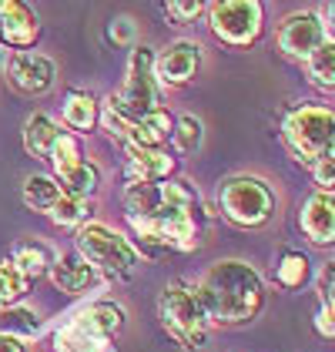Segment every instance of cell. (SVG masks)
Wrapping results in <instances>:
<instances>
[{
	"instance_id": "obj_37",
	"label": "cell",
	"mask_w": 335,
	"mask_h": 352,
	"mask_svg": "<svg viewBox=\"0 0 335 352\" xmlns=\"http://www.w3.org/2000/svg\"><path fill=\"white\" fill-rule=\"evenodd\" d=\"M332 269H335V262H332Z\"/></svg>"
},
{
	"instance_id": "obj_19",
	"label": "cell",
	"mask_w": 335,
	"mask_h": 352,
	"mask_svg": "<svg viewBox=\"0 0 335 352\" xmlns=\"http://www.w3.org/2000/svg\"><path fill=\"white\" fill-rule=\"evenodd\" d=\"M64 121L78 131H91L97 124V101L87 91H71L64 101Z\"/></svg>"
},
{
	"instance_id": "obj_17",
	"label": "cell",
	"mask_w": 335,
	"mask_h": 352,
	"mask_svg": "<svg viewBox=\"0 0 335 352\" xmlns=\"http://www.w3.org/2000/svg\"><path fill=\"white\" fill-rule=\"evenodd\" d=\"M78 322L87 329V332H94L97 339H111L121 332V325H124V312H121V305H114V302H97V305H91V309H84L81 316H78Z\"/></svg>"
},
{
	"instance_id": "obj_4",
	"label": "cell",
	"mask_w": 335,
	"mask_h": 352,
	"mask_svg": "<svg viewBox=\"0 0 335 352\" xmlns=\"http://www.w3.org/2000/svg\"><path fill=\"white\" fill-rule=\"evenodd\" d=\"M158 316H161V325L188 349H198L205 342V336H208L205 302H201L195 285H188V282L165 285V292L158 298Z\"/></svg>"
},
{
	"instance_id": "obj_14",
	"label": "cell",
	"mask_w": 335,
	"mask_h": 352,
	"mask_svg": "<svg viewBox=\"0 0 335 352\" xmlns=\"http://www.w3.org/2000/svg\"><path fill=\"white\" fill-rule=\"evenodd\" d=\"M302 228L315 245L335 242V198L332 195H312L302 208Z\"/></svg>"
},
{
	"instance_id": "obj_23",
	"label": "cell",
	"mask_w": 335,
	"mask_h": 352,
	"mask_svg": "<svg viewBox=\"0 0 335 352\" xmlns=\"http://www.w3.org/2000/svg\"><path fill=\"white\" fill-rule=\"evenodd\" d=\"M305 64H308V78H312V84L332 91L335 87V41H325L315 54L308 57Z\"/></svg>"
},
{
	"instance_id": "obj_32",
	"label": "cell",
	"mask_w": 335,
	"mask_h": 352,
	"mask_svg": "<svg viewBox=\"0 0 335 352\" xmlns=\"http://www.w3.org/2000/svg\"><path fill=\"white\" fill-rule=\"evenodd\" d=\"M315 325H319V332H322V336H335V309L332 305H322V309H319Z\"/></svg>"
},
{
	"instance_id": "obj_6",
	"label": "cell",
	"mask_w": 335,
	"mask_h": 352,
	"mask_svg": "<svg viewBox=\"0 0 335 352\" xmlns=\"http://www.w3.org/2000/svg\"><path fill=\"white\" fill-rule=\"evenodd\" d=\"M78 248L81 258L91 269H101L111 278H128L131 272L138 269V252L135 245L128 242L124 235H117L108 225H84L78 232Z\"/></svg>"
},
{
	"instance_id": "obj_8",
	"label": "cell",
	"mask_w": 335,
	"mask_h": 352,
	"mask_svg": "<svg viewBox=\"0 0 335 352\" xmlns=\"http://www.w3.org/2000/svg\"><path fill=\"white\" fill-rule=\"evenodd\" d=\"M208 17H211V30L224 44L245 47L262 30V3H255V0H224V3L208 7Z\"/></svg>"
},
{
	"instance_id": "obj_29",
	"label": "cell",
	"mask_w": 335,
	"mask_h": 352,
	"mask_svg": "<svg viewBox=\"0 0 335 352\" xmlns=\"http://www.w3.org/2000/svg\"><path fill=\"white\" fill-rule=\"evenodd\" d=\"M201 10H205V3H198V0H171V3H165V14L174 17L178 24H192Z\"/></svg>"
},
{
	"instance_id": "obj_16",
	"label": "cell",
	"mask_w": 335,
	"mask_h": 352,
	"mask_svg": "<svg viewBox=\"0 0 335 352\" xmlns=\"http://www.w3.org/2000/svg\"><path fill=\"white\" fill-rule=\"evenodd\" d=\"M171 114L168 111H151V114H144L141 121H135L131 128H128V144H138V148H158L161 141H168V135H171Z\"/></svg>"
},
{
	"instance_id": "obj_33",
	"label": "cell",
	"mask_w": 335,
	"mask_h": 352,
	"mask_svg": "<svg viewBox=\"0 0 335 352\" xmlns=\"http://www.w3.org/2000/svg\"><path fill=\"white\" fill-rule=\"evenodd\" d=\"M322 289H325V305H332L335 309V269L329 265L325 275H322Z\"/></svg>"
},
{
	"instance_id": "obj_20",
	"label": "cell",
	"mask_w": 335,
	"mask_h": 352,
	"mask_svg": "<svg viewBox=\"0 0 335 352\" xmlns=\"http://www.w3.org/2000/svg\"><path fill=\"white\" fill-rule=\"evenodd\" d=\"M60 195H64L60 185H57L54 178H47V175H30L27 182H24V201H27L34 212H47L51 215V208L57 205Z\"/></svg>"
},
{
	"instance_id": "obj_11",
	"label": "cell",
	"mask_w": 335,
	"mask_h": 352,
	"mask_svg": "<svg viewBox=\"0 0 335 352\" xmlns=\"http://www.w3.org/2000/svg\"><path fill=\"white\" fill-rule=\"evenodd\" d=\"M201 67V47L192 41H174L168 44L161 57L154 60V81L161 84H185L195 78V71Z\"/></svg>"
},
{
	"instance_id": "obj_15",
	"label": "cell",
	"mask_w": 335,
	"mask_h": 352,
	"mask_svg": "<svg viewBox=\"0 0 335 352\" xmlns=\"http://www.w3.org/2000/svg\"><path fill=\"white\" fill-rule=\"evenodd\" d=\"M51 278H54V285L60 292L78 296V292H84L94 282V269L84 262L78 252H71V255H60L54 265H51Z\"/></svg>"
},
{
	"instance_id": "obj_31",
	"label": "cell",
	"mask_w": 335,
	"mask_h": 352,
	"mask_svg": "<svg viewBox=\"0 0 335 352\" xmlns=\"http://www.w3.org/2000/svg\"><path fill=\"white\" fill-rule=\"evenodd\" d=\"M111 37L117 44H128V41L135 37V21H131V17H117L111 24Z\"/></svg>"
},
{
	"instance_id": "obj_21",
	"label": "cell",
	"mask_w": 335,
	"mask_h": 352,
	"mask_svg": "<svg viewBox=\"0 0 335 352\" xmlns=\"http://www.w3.org/2000/svg\"><path fill=\"white\" fill-rule=\"evenodd\" d=\"M57 352H104V339H97L94 332H87L78 319L74 322H67L60 332H57Z\"/></svg>"
},
{
	"instance_id": "obj_38",
	"label": "cell",
	"mask_w": 335,
	"mask_h": 352,
	"mask_svg": "<svg viewBox=\"0 0 335 352\" xmlns=\"http://www.w3.org/2000/svg\"><path fill=\"white\" fill-rule=\"evenodd\" d=\"M0 305H3V302H0Z\"/></svg>"
},
{
	"instance_id": "obj_35",
	"label": "cell",
	"mask_w": 335,
	"mask_h": 352,
	"mask_svg": "<svg viewBox=\"0 0 335 352\" xmlns=\"http://www.w3.org/2000/svg\"><path fill=\"white\" fill-rule=\"evenodd\" d=\"M329 28H332V34H335V3L329 7Z\"/></svg>"
},
{
	"instance_id": "obj_34",
	"label": "cell",
	"mask_w": 335,
	"mask_h": 352,
	"mask_svg": "<svg viewBox=\"0 0 335 352\" xmlns=\"http://www.w3.org/2000/svg\"><path fill=\"white\" fill-rule=\"evenodd\" d=\"M0 352H27V346H24L21 339H14V336H3V332H0Z\"/></svg>"
},
{
	"instance_id": "obj_9",
	"label": "cell",
	"mask_w": 335,
	"mask_h": 352,
	"mask_svg": "<svg viewBox=\"0 0 335 352\" xmlns=\"http://www.w3.org/2000/svg\"><path fill=\"white\" fill-rule=\"evenodd\" d=\"M325 44V24L319 14L312 10H299V14H288L279 28V47L295 60H308L319 47Z\"/></svg>"
},
{
	"instance_id": "obj_2",
	"label": "cell",
	"mask_w": 335,
	"mask_h": 352,
	"mask_svg": "<svg viewBox=\"0 0 335 352\" xmlns=\"http://www.w3.org/2000/svg\"><path fill=\"white\" fill-rule=\"evenodd\" d=\"M195 289L205 302L208 322L218 325L251 322L258 316L262 302H265L262 278L245 262H215Z\"/></svg>"
},
{
	"instance_id": "obj_27",
	"label": "cell",
	"mask_w": 335,
	"mask_h": 352,
	"mask_svg": "<svg viewBox=\"0 0 335 352\" xmlns=\"http://www.w3.org/2000/svg\"><path fill=\"white\" fill-rule=\"evenodd\" d=\"M174 144L181 155H195L201 148V121L195 114H185L178 124H174Z\"/></svg>"
},
{
	"instance_id": "obj_28",
	"label": "cell",
	"mask_w": 335,
	"mask_h": 352,
	"mask_svg": "<svg viewBox=\"0 0 335 352\" xmlns=\"http://www.w3.org/2000/svg\"><path fill=\"white\" fill-rule=\"evenodd\" d=\"M27 292V278L14 262H0V302H14Z\"/></svg>"
},
{
	"instance_id": "obj_24",
	"label": "cell",
	"mask_w": 335,
	"mask_h": 352,
	"mask_svg": "<svg viewBox=\"0 0 335 352\" xmlns=\"http://www.w3.org/2000/svg\"><path fill=\"white\" fill-rule=\"evenodd\" d=\"M0 332L24 342V339L41 332V319H37L34 309H7V312H0Z\"/></svg>"
},
{
	"instance_id": "obj_18",
	"label": "cell",
	"mask_w": 335,
	"mask_h": 352,
	"mask_svg": "<svg viewBox=\"0 0 335 352\" xmlns=\"http://www.w3.org/2000/svg\"><path fill=\"white\" fill-rule=\"evenodd\" d=\"M57 138H60V128L47 114H30L27 118V124H24V148L34 158H51Z\"/></svg>"
},
{
	"instance_id": "obj_26",
	"label": "cell",
	"mask_w": 335,
	"mask_h": 352,
	"mask_svg": "<svg viewBox=\"0 0 335 352\" xmlns=\"http://www.w3.org/2000/svg\"><path fill=\"white\" fill-rule=\"evenodd\" d=\"M91 215V205L84 198H71V195H60L57 205L51 208V218L57 225H84Z\"/></svg>"
},
{
	"instance_id": "obj_10",
	"label": "cell",
	"mask_w": 335,
	"mask_h": 352,
	"mask_svg": "<svg viewBox=\"0 0 335 352\" xmlns=\"http://www.w3.org/2000/svg\"><path fill=\"white\" fill-rule=\"evenodd\" d=\"M10 84L24 94H44L54 87V78H57V67L51 57L44 54H30V51H21V54L10 57Z\"/></svg>"
},
{
	"instance_id": "obj_1",
	"label": "cell",
	"mask_w": 335,
	"mask_h": 352,
	"mask_svg": "<svg viewBox=\"0 0 335 352\" xmlns=\"http://www.w3.org/2000/svg\"><path fill=\"white\" fill-rule=\"evenodd\" d=\"M128 221L141 239L154 248L192 252L198 245L195 212L198 195L188 182H158V185H128L124 191Z\"/></svg>"
},
{
	"instance_id": "obj_25",
	"label": "cell",
	"mask_w": 335,
	"mask_h": 352,
	"mask_svg": "<svg viewBox=\"0 0 335 352\" xmlns=\"http://www.w3.org/2000/svg\"><path fill=\"white\" fill-rule=\"evenodd\" d=\"M275 278H279V285L285 289H299V285H305L308 278V258L302 252H285L279 262V269H275Z\"/></svg>"
},
{
	"instance_id": "obj_12",
	"label": "cell",
	"mask_w": 335,
	"mask_h": 352,
	"mask_svg": "<svg viewBox=\"0 0 335 352\" xmlns=\"http://www.w3.org/2000/svg\"><path fill=\"white\" fill-rule=\"evenodd\" d=\"M171 171H174V158H168L165 151L128 144V178H131V185H158V182H168Z\"/></svg>"
},
{
	"instance_id": "obj_5",
	"label": "cell",
	"mask_w": 335,
	"mask_h": 352,
	"mask_svg": "<svg viewBox=\"0 0 335 352\" xmlns=\"http://www.w3.org/2000/svg\"><path fill=\"white\" fill-rule=\"evenodd\" d=\"M285 141L299 162L315 164L335 151V111L325 104H308L288 114L285 121Z\"/></svg>"
},
{
	"instance_id": "obj_3",
	"label": "cell",
	"mask_w": 335,
	"mask_h": 352,
	"mask_svg": "<svg viewBox=\"0 0 335 352\" xmlns=\"http://www.w3.org/2000/svg\"><path fill=\"white\" fill-rule=\"evenodd\" d=\"M158 111V81H154V57L148 47H138L128 64L124 87L108 98L104 104V124L117 138H128V128L144 114Z\"/></svg>"
},
{
	"instance_id": "obj_7",
	"label": "cell",
	"mask_w": 335,
	"mask_h": 352,
	"mask_svg": "<svg viewBox=\"0 0 335 352\" xmlns=\"http://www.w3.org/2000/svg\"><path fill=\"white\" fill-rule=\"evenodd\" d=\"M218 205L228 221L235 225H245V228H255V225H265L272 212H275V198L268 185L262 178H249V175H238V178H228L218 191Z\"/></svg>"
},
{
	"instance_id": "obj_36",
	"label": "cell",
	"mask_w": 335,
	"mask_h": 352,
	"mask_svg": "<svg viewBox=\"0 0 335 352\" xmlns=\"http://www.w3.org/2000/svg\"><path fill=\"white\" fill-rule=\"evenodd\" d=\"M0 57H3V51H0Z\"/></svg>"
},
{
	"instance_id": "obj_22",
	"label": "cell",
	"mask_w": 335,
	"mask_h": 352,
	"mask_svg": "<svg viewBox=\"0 0 335 352\" xmlns=\"http://www.w3.org/2000/svg\"><path fill=\"white\" fill-rule=\"evenodd\" d=\"M24 278H37V275H44L47 265H51V252L44 248L41 242H21L14 248V258H10Z\"/></svg>"
},
{
	"instance_id": "obj_30",
	"label": "cell",
	"mask_w": 335,
	"mask_h": 352,
	"mask_svg": "<svg viewBox=\"0 0 335 352\" xmlns=\"http://www.w3.org/2000/svg\"><path fill=\"white\" fill-rule=\"evenodd\" d=\"M312 175H315V185L322 188V195H329L335 188V151L312 164Z\"/></svg>"
},
{
	"instance_id": "obj_13",
	"label": "cell",
	"mask_w": 335,
	"mask_h": 352,
	"mask_svg": "<svg viewBox=\"0 0 335 352\" xmlns=\"http://www.w3.org/2000/svg\"><path fill=\"white\" fill-rule=\"evenodd\" d=\"M37 37V17L34 10L17 0H0V41L10 47H27Z\"/></svg>"
}]
</instances>
